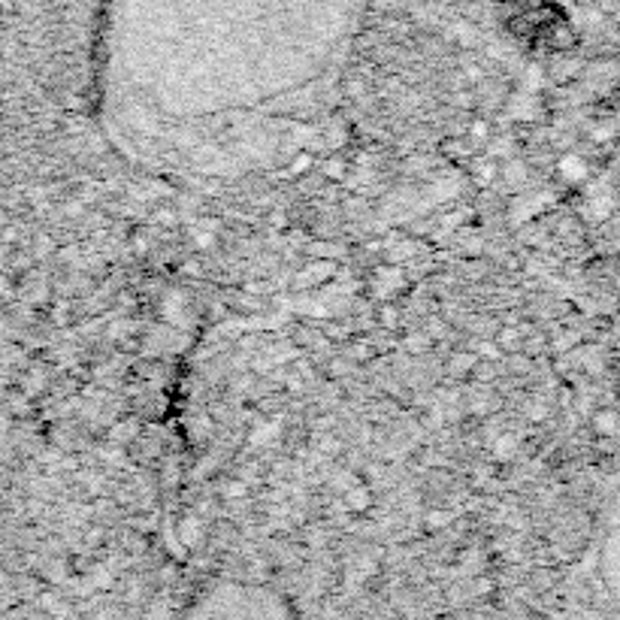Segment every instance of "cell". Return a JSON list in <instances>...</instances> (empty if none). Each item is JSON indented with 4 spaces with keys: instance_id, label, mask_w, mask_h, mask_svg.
<instances>
[{
    "instance_id": "obj_1",
    "label": "cell",
    "mask_w": 620,
    "mask_h": 620,
    "mask_svg": "<svg viewBox=\"0 0 620 620\" xmlns=\"http://www.w3.org/2000/svg\"><path fill=\"white\" fill-rule=\"evenodd\" d=\"M364 0H113L110 101L125 137L173 164L225 161L309 113Z\"/></svg>"
}]
</instances>
